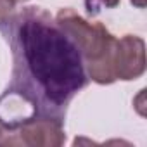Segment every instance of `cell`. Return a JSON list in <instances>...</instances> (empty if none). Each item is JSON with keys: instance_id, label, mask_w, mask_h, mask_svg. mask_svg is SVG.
Instances as JSON below:
<instances>
[{"instance_id": "cell-6", "label": "cell", "mask_w": 147, "mask_h": 147, "mask_svg": "<svg viewBox=\"0 0 147 147\" xmlns=\"http://www.w3.org/2000/svg\"><path fill=\"white\" fill-rule=\"evenodd\" d=\"M16 0H0V23H2L4 19H7L14 9H16Z\"/></svg>"}, {"instance_id": "cell-4", "label": "cell", "mask_w": 147, "mask_h": 147, "mask_svg": "<svg viewBox=\"0 0 147 147\" xmlns=\"http://www.w3.org/2000/svg\"><path fill=\"white\" fill-rule=\"evenodd\" d=\"M145 73V43L137 35H125L116 38L113 55L114 80L131 82Z\"/></svg>"}, {"instance_id": "cell-1", "label": "cell", "mask_w": 147, "mask_h": 147, "mask_svg": "<svg viewBox=\"0 0 147 147\" xmlns=\"http://www.w3.org/2000/svg\"><path fill=\"white\" fill-rule=\"evenodd\" d=\"M0 33L12 54L11 83L0 97L4 125L31 114L64 119L90 82L75 40L36 5L14 11L0 23Z\"/></svg>"}, {"instance_id": "cell-7", "label": "cell", "mask_w": 147, "mask_h": 147, "mask_svg": "<svg viewBox=\"0 0 147 147\" xmlns=\"http://www.w3.org/2000/svg\"><path fill=\"white\" fill-rule=\"evenodd\" d=\"M130 2H131L137 9H144V7H145V0H130Z\"/></svg>"}, {"instance_id": "cell-2", "label": "cell", "mask_w": 147, "mask_h": 147, "mask_svg": "<svg viewBox=\"0 0 147 147\" xmlns=\"http://www.w3.org/2000/svg\"><path fill=\"white\" fill-rule=\"evenodd\" d=\"M55 21L75 40L88 80L99 85L114 83L113 76V55L116 47V36L97 21H88L71 7L61 9L55 14Z\"/></svg>"}, {"instance_id": "cell-9", "label": "cell", "mask_w": 147, "mask_h": 147, "mask_svg": "<svg viewBox=\"0 0 147 147\" xmlns=\"http://www.w3.org/2000/svg\"><path fill=\"white\" fill-rule=\"evenodd\" d=\"M16 2H28V0H16Z\"/></svg>"}, {"instance_id": "cell-8", "label": "cell", "mask_w": 147, "mask_h": 147, "mask_svg": "<svg viewBox=\"0 0 147 147\" xmlns=\"http://www.w3.org/2000/svg\"><path fill=\"white\" fill-rule=\"evenodd\" d=\"M4 128H5V125H4V121L0 119V135H2V131H4Z\"/></svg>"}, {"instance_id": "cell-5", "label": "cell", "mask_w": 147, "mask_h": 147, "mask_svg": "<svg viewBox=\"0 0 147 147\" xmlns=\"http://www.w3.org/2000/svg\"><path fill=\"white\" fill-rule=\"evenodd\" d=\"M121 0H85V5H87V11L90 16H95L100 7H106V9H114L119 5Z\"/></svg>"}, {"instance_id": "cell-3", "label": "cell", "mask_w": 147, "mask_h": 147, "mask_svg": "<svg viewBox=\"0 0 147 147\" xmlns=\"http://www.w3.org/2000/svg\"><path fill=\"white\" fill-rule=\"evenodd\" d=\"M64 142V119L38 114H31L12 123H7L2 135H0V145L9 147H61Z\"/></svg>"}]
</instances>
